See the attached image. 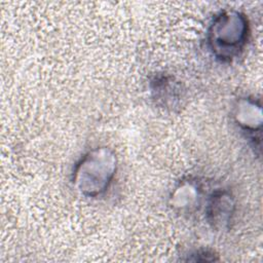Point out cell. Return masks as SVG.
<instances>
[{
	"label": "cell",
	"instance_id": "6da1fadb",
	"mask_svg": "<svg viewBox=\"0 0 263 263\" xmlns=\"http://www.w3.org/2000/svg\"><path fill=\"white\" fill-rule=\"evenodd\" d=\"M250 28L247 16L236 9H224L212 20L206 43L211 53L220 62H231L243 50Z\"/></svg>",
	"mask_w": 263,
	"mask_h": 263
},
{
	"label": "cell",
	"instance_id": "7a4b0ae2",
	"mask_svg": "<svg viewBox=\"0 0 263 263\" xmlns=\"http://www.w3.org/2000/svg\"><path fill=\"white\" fill-rule=\"evenodd\" d=\"M117 171V156L107 147H96L77 161L72 173L75 189L85 197H97L106 192Z\"/></svg>",
	"mask_w": 263,
	"mask_h": 263
},
{
	"label": "cell",
	"instance_id": "3957f363",
	"mask_svg": "<svg viewBox=\"0 0 263 263\" xmlns=\"http://www.w3.org/2000/svg\"><path fill=\"white\" fill-rule=\"evenodd\" d=\"M232 115L235 124L253 143L254 147L260 150L262 127V107L260 101L249 96L237 99Z\"/></svg>",
	"mask_w": 263,
	"mask_h": 263
},
{
	"label": "cell",
	"instance_id": "277c9868",
	"mask_svg": "<svg viewBox=\"0 0 263 263\" xmlns=\"http://www.w3.org/2000/svg\"><path fill=\"white\" fill-rule=\"evenodd\" d=\"M235 211V200L227 190L218 189L209 196L205 206V216L209 224L216 230L229 226Z\"/></svg>",
	"mask_w": 263,
	"mask_h": 263
},
{
	"label": "cell",
	"instance_id": "5b68a950",
	"mask_svg": "<svg viewBox=\"0 0 263 263\" xmlns=\"http://www.w3.org/2000/svg\"><path fill=\"white\" fill-rule=\"evenodd\" d=\"M202 198V188L193 178L181 180L171 194L172 208L182 215H189L197 211Z\"/></svg>",
	"mask_w": 263,
	"mask_h": 263
},
{
	"label": "cell",
	"instance_id": "8992f818",
	"mask_svg": "<svg viewBox=\"0 0 263 263\" xmlns=\"http://www.w3.org/2000/svg\"><path fill=\"white\" fill-rule=\"evenodd\" d=\"M153 100L163 108H174L180 101L181 87L172 76L157 75L150 83Z\"/></svg>",
	"mask_w": 263,
	"mask_h": 263
},
{
	"label": "cell",
	"instance_id": "52a82bcc",
	"mask_svg": "<svg viewBox=\"0 0 263 263\" xmlns=\"http://www.w3.org/2000/svg\"><path fill=\"white\" fill-rule=\"evenodd\" d=\"M191 257H189L187 260L188 261H216L218 260L217 258H215L213 253H210L208 251H197L193 254L190 255Z\"/></svg>",
	"mask_w": 263,
	"mask_h": 263
}]
</instances>
